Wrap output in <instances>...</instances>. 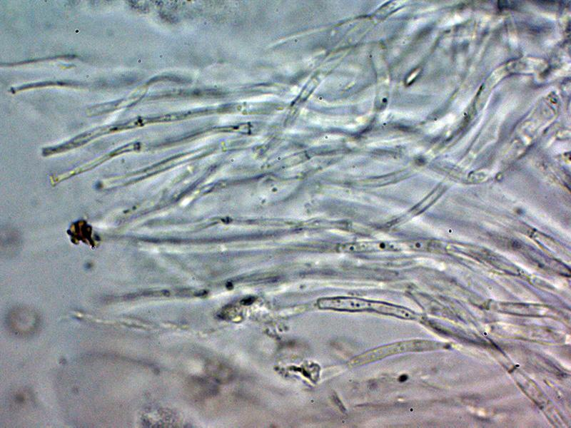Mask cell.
<instances>
[{"mask_svg": "<svg viewBox=\"0 0 571 428\" xmlns=\"http://www.w3.org/2000/svg\"><path fill=\"white\" fill-rule=\"evenodd\" d=\"M323 310L348 312L372 311L399 318L413 320L416 315L411 310L394 304L350 297H323L317 301Z\"/></svg>", "mask_w": 571, "mask_h": 428, "instance_id": "cell-1", "label": "cell"}, {"mask_svg": "<svg viewBox=\"0 0 571 428\" xmlns=\"http://www.w3.org/2000/svg\"><path fill=\"white\" fill-rule=\"evenodd\" d=\"M433 346V344L432 342L425 340L395 342L372 349L355 356L349 362V365L351 366H360L395 354L429 350Z\"/></svg>", "mask_w": 571, "mask_h": 428, "instance_id": "cell-2", "label": "cell"}, {"mask_svg": "<svg viewBox=\"0 0 571 428\" xmlns=\"http://www.w3.org/2000/svg\"><path fill=\"white\" fill-rule=\"evenodd\" d=\"M398 248V245L395 243L360 242L341 245L338 249L340 252L354 253L374 250H395Z\"/></svg>", "mask_w": 571, "mask_h": 428, "instance_id": "cell-3", "label": "cell"}, {"mask_svg": "<svg viewBox=\"0 0 571 428\" xmlns=\"http://www.w3.org/2000/svg\"><path fill=\"white\" fill-rule=\"evenodd\" d=\"M253 299L251 297V298L244 299V300L242 301V303H243V305H250V304H251V303L253 302Z\"/></svg>", "mask_w": 571, "mask_h": 428, "instance_id": "cell-4", "label": "cell"}]
</instances>
